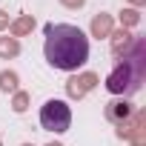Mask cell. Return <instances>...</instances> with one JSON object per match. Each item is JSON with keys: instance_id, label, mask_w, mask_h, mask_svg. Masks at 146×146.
<instances>
[{"instance_id": "cell-16", "label": "cell", "mask_w": 146, "mask_h": 146, "mask_svg": "<svg viewBox=\"0 0 146 146\" xmlns=\"http://www.w3.org/2000/svg\"><path fill=\"white\" fill-rule=\"evenodd\" d=\"M49 146H60V143H49Z\"/></svg>"}, {"instance_id": "cell-1", "label": "cell", "mask_w": 146, "mask_h": 146, "mask_svg": "<svg viewBox=\"0 0 146 146\" xmlns=\"http://www.w3.org/2000/svg\"><path fill=\"white\" fill-rule=\"evenodd\" d=\"M43 54L49 60V66L60 69V72H75L89 60V40L78 26L69 23H49L46 26V43H43Z\"/></svg>"}, {"instance_id": "cell-11", "label": "cell", "mask_w": 146, "mask_h": 146, "mask_svg": "<svg viewBox=\"0 0 146 146\" xmlns=\"http://www.w3.org/2000/svg\"><path fill=\"white\" fill-rule=\"evenodd\" d=\"M120 23H123V29L137 26V23H140V12H137V9H123V12H120Z\"/></svg>"}, {"instance_id": "cell-10", "label": "cell", "mask_w": 146, "mask_h": 146, "mask_svg": "<svg viewBox=\"0 0 146 146\" xmlns=\"http://www.w3.org/2000/svg\"><path fill=\"white\" fill-rule=\"evenodd\" d=\"M17 75L15 72H0V92H17Z\"/></svg>"}, {"instance_id": "cell-8", "label": "cell", "mask_w": 146, "mask_h": 146, "mask_svg": "<svg viewBox=\"0 0 146 146\" xmlns=\"http://www.w3.org/2000/svg\"><path fill=\"white\" fill-rule=\"evenodd\" d=\"M32 29H35V17H32V15H23V17H17V20L9 23L12 37H23V35H29Z\"/></svg>"}, {"instance_id": "cell-5", "label": "cell", "mask_w": 146, "mask_h": 146, "mask_svg": "<svg viewBox=\"0 0 146 146\" xmlns=\"http://www.w3.org/2000/svg\"><path fill=\"white\" fill-rule=\"evenodd\" d=\"M112 37V54L120 60V57H126L129 52H132V43H135V37L126 32V29H120V32H112L109 35Z\"/></svg>"}, {"instance_id": "cell-15", "label": "cell", "mask_w": 146, "mask_h": 146, "mask_svg": "<svg viewBox=\"0 0 146 146\" xmlns=\"http://www.w3.org/2000/svg\"><path fill=\"white\" fill-rule=\"evenodd\" d=\"M129 3H132V6H143V3H146V0H129Z\"/></svg>"}, {"instance_id": "cell-4", "label": "cell", "mask_w": 146, "mask_h": 146, "mask_svg": "<svg viewBox=\"0 0 146 146\" xmlns=\"http://www.w3.org/2000/svg\"><path fill=\"white\" fill-rule=\"evenodd\" d=\"M95 86H98V75H95V72H83V75H75V78L66 80V95L80 100V98H86Z\"/></svg>"}, {"instance_id": "cell-9", "label": "cell", "mask_w": 146, "mask_h": 146, "mask_svg": "<svg viewBox=\"0 0 146 146\" xmlns=\"http://www.w3.org/2000/svg\"><path fill=\"white\" fill-rule=\"evenodd\" d=\"M17 54H20L17 37H0V57H17Z\"/></svg>"}, {"instance_id": "cell-2", "label": "cell", "mask_w": 146, "mask_h": 146, "mask_svg": "<svg viewBox=\"0 0 146 146\" xmlns=\"http://www.w3.org/2000/svg\"><path fill=\"white\" fill-rule=\"evenodd\" d=\"M146 78V37H135L132 52L117 60L112 75L106 78V89L112 95H135Z\"/></svg>"}, {"instance_id": "cell-18", "label": "cell", "mask_w": 146, "mask_h": 146, "mask_svg": "<svg viewBox=\"0 0 146 146\" xmlns=\"http://www.w3.org/2000/svg\"><path fill=\"white\" fill-rule=\"evenodd\" d=\"M0 146H3V143H0Z\"/></svg>"}, {"instance_id": "cell-13", "label": "cell", "mask_w": 146, "mask_h": 146, "mask_svg": "<svg viewBox=\"0 0 146 146\" xmlns=\"http://www.w3.org/2000/svg\"><path fill=\"white\" fill-rule=\"evenodd\" d=\"M60 3H63L66 9H80V6L86 3V0H60Z\"/></svg>"}, {"instance_id": "cell-6", "label": "cell", "mask_w": 146, "mask_h": 146, "mask_svg": "<svg viewBox=\"0 0 146 146\" xmlns=\"http://www.w3.org/2000/svg\"><path fill=\"white\" fill-rule=\"evenodd\" d=\"M132 117V103H126V100H112V103H106V120H112L115 126H120L123 120H129Z\"/></svg>"}, {"instance_id": "cell-12", "label": "cell", "mask_w": 146, "mask_h": 146, "mask_svg": "<svg viewBox=\"0 0 146 146\" xmlns=\"http://www.w3.org/2000/svg\"><path fill=\"white\" fill-rule=\"evenodd\" d=\"M12 109H15V112H26V109H29V95L17 89L15 98H12Z\"/></svg>"}, {"instance_id": "cell-17", "label": "cell", "mask_w": 146, "mask_h": 146, "mask_svg": "<svg viewBox=\"0 0 146 146\" xmlns=\"http://www.w3.org/2000/svg\"><path fill=\"white\" fill-rule=\"evenodd\" d=\"M23 146H32V143H23Z\"/></svg>"}, {"instance_id": "cell-3", "label": "cell", "mask_w": 146, "mask_h": 146, "mask_svg": "<svg viewBox=\"0 0 146 146\" xmlns=\"http://www.w3.org/2000/svg\"><path fill=\"white\" fill-rule=\"evenodd\" d=\"M40 126L49 132H66L72 126V112L63 100H46L40 109Z\"/></svg>"}, {"instance_id": "cell-7", "label": "cell", "mask_w": 146, "mask_h": 146, "mask_svg": "<svg viewBox=\"0 0 146 146\" xmlns=\"http://www.w3.org/2000/svg\"><path fill=\"white\" fill-rule=\"evenodd\" d=\"M112 35V15H95L92 17V37H109Z\"/></svg>"}, {"instance_id": "cell-14", "label": "cell", "mask_w": 146, "mask_h": 146, "mask_svg": "<svg viewBox=\"0 0 146 146\" xmlns=\"http://www.w3.org/2000/svg\"><path fill=\"white\" fill-rule=\"evenodd\" d=\"M0 29H9V15L0 9Z\"/></svg>"}]
</instances>
